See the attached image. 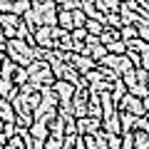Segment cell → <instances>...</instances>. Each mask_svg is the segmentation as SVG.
<instances>
[{
    "label": "cell",
    "mask_w": 149,
    "mask_h": 149,
    "mask_svg": "<svg viewBox=\"0 0 149 149\" xmlns=\"http://www.w3.org/2000/svg\"><path fill=\"white\" fill-rule=\"evenodd\" d=\"M5 60H8V57H5V52H0V65L5 62Z\"/></svg>",
    "instance_id": "19"
},
{
    "label": "cell",
    "mask_w": 149,
    "mask_h": 149,
    "mask_svg": "<svg viewBox=\"0 0 149 149\" xmlns=\"http://www.w3.org/2000/svg\"><path fill=\"white\" fill-rule=\"evenodd\" d=\"M0 97H3L5 102H13L17 97V87L13 85L10 80H0Z\"/></svg>",
    "instance_id": "7"
},
{
    "label": "cell",
    "mask_w": 149,
    "mask_h": 149,
    "mask_svg": "<svg viewBox=\"0 0 149 149\" xmlns=\"http://www.w3.org/2000/svg\"><path fill=\"white\" fill-rule=\"evenodd\" d=\"M117 114H119V129H122V132H132L137 117H132L129 112H117Z\"/></svg>",
    "instance_id": "10"
},
{
    "label": "cell",
    "mask_w": 149,
    "mask_h": 149,
    "mask_svg": "<svg viewBox=\"0 0 149 149\" xmlns=\"http://www.w3.org/2000/svg\"><path fill=\"white\" fill-rule=\"evenodd\" d=\"M95 10L102 13V15L119 13V0H95Z\"/></svg>",
    "instance_id": "6"
},
{
    "label": "cell",
    "mask_w": 149,
    "mask_h": 149,
    "mask_svg": "<svg viewBox=\"0 0 149 149\" xmlns=\"http://www.w3.org/2000/svg\"><path fill=\"white\" fill-rule=\"evenodd\" d=\"M117 112H129L132 117H147V112H149V97L139 100V97H132L127 92V95L122 97V102L117 104Z\"/></svg>",
    "instance_id": "1"
},
{
    "label": "cell",
    "mask_w": 149,
    "mask_h": 149,
    "mask_svg": "<svg viewBox=\"0 0 149 149\" xmlns=\"http://www.w3.org/2000/svg\"><path fill=\"white\" fill-rule=\"evenodd\" d=\"M104 50H107V55H124L127 52V45L122 42V40H117V42H109V45H104Z\"/></svg>",
    "instance_id": "13"
},
{
    "label": "cell",
    "mask_w": 149,
    "mask_h": 149,
    "mask_svg": "<svg viewBox=\"0 0 149 149\" xmlns=\"http://www.w3.org/2000/svg\"><path fill=\"white\" fill-rule=\"evenodd\" d=\"M127 45V50H132V52H137V55H144V52H149V42H144V40H132V42H124Z\"/></svg>",
    "instance_id": "11"
},
{
    "label": "cell",
    "mask_w": 149,
    "mask_h": 149,
    "mask_svg": "<svg viewBox=\"0 0 149 149\" xmlns=\"http://www.w3.org/2000/svg\"><path fill=\"white\" fill-rule=\"evenodd\" d=\"M27 80H30V77H27V70H25V67H17V70H15V74L10 77V82H13L15 87L27 85Z\"/></svg>",
    "instance_id": "12"
},
{
    "label": "cell",
    "mask_w": 149,
    "mask_h": 149,
    "mask_svg": "<svg viewBox=\"0 0 149 149\" xmlns=\"http://www.w3.org/2000/svg\"><path fill=\"white\" fill-rule=\"evenodd\" d=\"M3 127H5V122H0V134H3Z\"/></svg>",
    "instance_id": "20"
},
{
    "label": "cell",
    "mask_w": 149,
    "mask_h": 149,
    "mask_svg": "<svg viewBox=\"0 0 149 149\" xmlns=\"http://www.w3.org/2000/svg\"><path fill=\"white\" fill-rule=\"evenodd\" d=\"M70 15H72V27H85L87 17L82 15V10H80V8H77V10H72V13H70Z\"/></svg>",
    "instance_id": "15"
},
{
    "label": "cell",
    "mask_w": 149,
    "mask_h": 149,
    "mask_svg": "<svg viewBox=\"0 0 149 149\" xmlns=\"http://www.w3.org/2000/svg\"><path fill=\"white\" fill-rule=\"evenodd\" d=\"M122 149H132L134 147V132H122Z\"/></svg>",
    "instance_id": "17"
},
{
    "label": "cell",
    "mask_w": 149,
    "mask_h": 149,
    "mask_svg": "<svg viewBox=\"0 0 149 149\" xmlns=\"http://www.w3.org/2000/svg\"><path fill=\"white\" fill-rule=\"evenodd\" d=\"M85 30H87V35L100 37L102 30H104V25H100V22H95V20H87V22H85Z\"/></svg>",
    "instance_id": "14"
},
{
    "label": "cell",
    "mask_w": 149,
    "mask_h": 149,
    "mask_svg": "<svg viewBox=\"0 0 149 149\" xmlns=\"http://www.w3.org/2000/svg\"><path fill=\"white\" fill-rule=\"evenodd\" d=\"M67 62L74 67V72L80 74V77H82V74H87L90 70H95V67H97V65L92 62L90 57H85V55H74V52H70V55H67Z\"/></svg>",
    "instance_id": "3"
},
{
    "label": "cell",
    "mask_w": 149,
    "mask_h": 149,
    "mask_svg": "<svg viewBox=\"0 0 149 149\" xmlns=\"http://www.w3.org/2000/svg\"><path fill=\"white\" fill-rule=\"evenodd\" d=\"M20 25V17L10 15V13H0V30H15Z\"/></svg>",
    "instance_id": "8"
},
{
    "label": "cell",
    "mask_w": 149,
    "mask_h": 149,
    "mask_svg": "<svg viewBox=\"0 0 149 149\" xmlns=\"http://www.w3.org/2000/svg\"><path fill=\"white\" fill-rule=\"evenodd\" d=\"M100 129H102V119H95V117L77 119V134H95Z\"/></svg>",
    "instance_id": "4"
},
{
    "label": "cell",
    "mask_w": 149,
    "mask_h": 149,
    "mask_svg": "<svg viewBox=\"0 0 149 149\" xmlns=\"http://www.w3.org/2000/svg\"><path fill=\"white\" fill-rule=\"evenodd\" d=\"M147 129H149L147 117H137V119H134V129H132V132H147Z\"/></svg>",
    "instance_id": "18"
},
{
    "label": "cell",
    "mask_w": 149,
    "mask_h": 149,
    "mask_svg": "<svg viewBox=\"0 0 149 149\" xmlns=\"http://www.w3.org/2000/svg\"><path fill=\"white\" fill-rule=\"evenodd\" d=\"M50 90L55 92V97H57L60 107H67V109H70V102H72V95H74V85H70V82H60V80H55V85L50 87Z\"/></svg>",
    "instance_id": "2"
},
{
    "label": "cell",
    "mask_w": 149,
    "mask_h": 149,
    "mask_svg": "<svg viewBox=\"0 0 149 149\" xmlns=\"http://www.w3.org/2000/svg\"><path fill=\"white\" fill-rule=\"evenodd\" d=\"M85 37H87L85 27H72L70 30V40H74V42H85Z\"/></svg>",
    "instance_id": "16"
},
{
    "label": "cell",
    "mask_w": 149,
    "mask_h": 149,
    "mask_svg": "<svg viewBox=\"0 0 149 149\" xmlns=\"http://www.w3.org/2000/svg\"><path fill=\"white\" fill-rule=\"evenodd\" d=\"M0 122H15V109L10 102H0Z\"/></svg>",
    "instance_id": "9"
},
{
    "label": "cell",
    "mask_w": 149,
    "mask_h": 149,
    "mask_svg": "<svg viewBox=\"0 0 149 149\" xmlns=\"http://www.w3.org/2000/svg\"><path fill=\"white\" fill-rule=\"evenodd\" d=\"M102 132H104V134H122V129H119V114H117V112L102 119Z\"/></svg>",
    "instance_id": "5"
},
{
    "label": "cell",
    "mask_w": 149,
    "mask_h": 149,
    "mask_svg": "<svg viewBox=\"0 0 149 149\" xmlns=\"http://www.w3.org/2000/svg\"><path fill=\"white\" fill-rule=\"evenodd\" d=\"M0 102H3V97H0Z\"/></svg>",
    "instance_id": "21"
}]
</instances>
